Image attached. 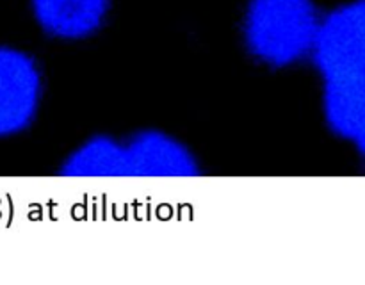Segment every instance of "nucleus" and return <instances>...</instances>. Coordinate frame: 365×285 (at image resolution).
Returning a JSON list of instances; mask_svg holds the SVG:
<instances>
[{"mask_svg": "<svg viewBox=\"0 0 365 285\" xmlns=\"http://www.w3.org/2000/svg\"><path fill=\"white\" fill-rule=\"evenodd\" d=\"M43 71L31 53L0 46V139L34 123L43 100Z\"/></svg>", "mask_w": 365, "mask_h": 285, "instance_id": "obj_4", "label": "nucleus"}, {"mask_svg": "<svg viewBox=\"0 0 365 285\" xmlns=\"http://www.w3.org/2000/svg\"><path fill=\"white\" fill-rule=\"evenodd\" d=\"M64 177H195L200 162L180 139L163 130L93 135L61 166Z\"/></svg>", "mask_w": 365, "mask_h": 285, "instance_id": "obj_2", "label": "nucleus"}, {"mask_svg": "<svg viewBox=\"0 0 365 285\" xmlns=\"http://www.w3.org/2000/svg\"><path fill=\"white\" fill-rule=\"evenodd\" d=\"M321 78L328 128L342 141L365 148V4L353 0L321 20L310 52Z\"/></svg>", "mask_w": 365, "mask_h": 285, "instance_id": "obj_1", "label": "nucleus"}, {"mask_svg": "<svg viewBox=\"0 0 365 285\" xmlns=\"http://www.w3.org/2000/svg\"><path fill=\"white\" fill-rule=\"evenodd\" d=\"M321 20L314 0H250L245 43L264 66H296L310 57Z\"/></svg>", "mask_w": 365, "mask_h": 285, "instance_id": "obj_3", "label": "nucleus"}, {"mask_svg": "<svg viewBox=\"0 0 365 285\" xmlns=\"http://www.w3.org/2000/svg\"><path fill=\"white\" fill-rule=\"evenodd\" d=\"M110 0H32L36 21L59 39H84L100 31Z\"/></svg>", "mask_w": 365, "mask_h": 285, "instance_id": "obj_5", "label": "nucleus"}]
</instances>
